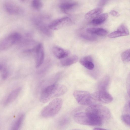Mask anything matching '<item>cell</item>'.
<instances>
[{
    "mask_svg": "<svg viewBox=\"0 0 130 130\" xmlns=\"http://www.w3.org/2000/svg\"><path fill=\"white\" fill-rule=\"evenodd\" d=\"M67 91L66 87L63 85L54 84L48 86L41 91L40 101L42 103H46L52 99L64 94Z\"/></svg>",
    "mask_w": 130,
    "mask_h": 130,
    "instance_id": "obj_1",
    "label": "cell"
},
{
    "mask_svg": "<svg viewBox=\"0 0 130 130\" xmlns=\"http://www.w3.org/2000/svg\"><path fill=\"white\" fill-rule=\"evenodd\" d=\"M73 118L76 123L84 125L100 126L103 122L101 119L86 112L76 113L74 115Z\"/></svg>",
    "mask_w": 130,
    "mask_h": 130,
    "instance_id": "obj_2",
    "label": "cell"
},
{
    "mask_svg": "<svg viewBox=\"0 0 130 130\" xmlns=\"http://www.w3.org/2000/svg\"><path fill=\"white\" fill-rule=\"evenodd\" d=\"M85 112L94 116L103 121L109 119L111 113L109 109L106 107L98 104L89 106L86 109Z\"/></svg>",
    "mask_w": 130,
    "mask_h": 130,
    "instance_id": "obj_3",
    "label": "cell"
},
{
    "mask_svg": "<svg viewBox=\"0 0 130 130\" xmlns=\"http://www.w3.org/2000/svg\"><path fill=\"white\" fill-rule=\"evenodd\" d=\"M60 98H55L51 101L42 110L41 115L44 118H50L55 115L60 110L62 104Z\"/></svg>",
    "mask_w": 130,
    "mask_h": 130,
    "instance_id": "obj_4",
    "label": "cell"
},
{
    "mask_svg": "<svg viewBox=\"0 0 130 130\" xmlns=\"http://www.w3.org/2000/svg\"><path fill=\"white\" fill-rule=\"evenodd\" d=\"M22 39L21 34L17 32L11 33L3 39L0 43V50H4L20 41Z\"/></svg>",
    "mask_w": 130,
    "mask_h": 130,
    "instance_id": "obj_5",
    "label": "cell"
},
{
    "mask_svg": "<svg viewBox=\"0 0 130 130\" xmlns=\"http://www.w3.org/2000/svg\"><path fill=\"white\" fill-rule=\"evenodd\" d=\"M73 95L77 102L80 105L89 106L94 104V100L92 98L91 94L87 91L76 90L74 92Z\"/></svg>",
    "mask_w": 130,
    "mask_h": 130,
    "instance_id": "obj_6",
    "label": "cell"
},
{
    "mask_svg": "<svg viewBox=\"0 0 130 130\" xmlns=\"http://www.w3.org/2000/svg\"><path fill=\"white\" fill-rule=\"evenodd\" d=\"M33 22L37 29L41 33L49 37H52L53 33L42 18L41 17H35L33 19Z\"/></svg>",
    "mask_w": 130,
    "mask_h": 130,
    "instance_id": "obj_7",
    "label": "cell"
},
{
    "mask_svg": "<svg viewBox=\"0 0 130 130\" xmlns=\"http://www.w3.org/2000/svg\"><path fill=\"white\" fill-rule=\"evenodd\" d=\"M71 22L69 18L65 17L53 20L48 24V26L51 30H57L69 25Z\"/></svg>",
    "mask_w": 130,
    "mask_h": 130,
    "instance_id": "obj_8",
    "label": "cell"
},
{
    "mask_svg": "<svg viewBox=\"0 0 130 130\" xmlns=\"http://www.w3.org/2000/svg\"><path fill=\"white\" fill-rule=\"evenodd\" d=\"M91 95L94 100L105 103H110L113 100L112 96L106 90H99L91 94Z\"/></svg>",
    "mask_w": 130,
    "mask_h": 130,
    "instance_id": "obj_9",
    "label": "cell"
},
{
    "mask_svg": "<svg viewBox=\"0 0 130 130\" xmlns=\"http://www.w3.org/2000/svg\"><path fill=\"white\" fill-rule=\"evenodd\" d=\"M35 53L36 67H39L42 64L44 58V52L42 44L39 43L36 45L34 50Z\"/></svg>",
    "mask_w": 130,
    "mask_h": 130,
    "instance_id": "obj_10",
    "label": "cell"
},
{
    "mask_svg": "<svg viewBox=\"0 0 130 130\" xmlns=\"http://www.w3.org/2000/svg\"><path fill=\"white\" fill-rule=\"evenodd\" d=\"M4 8L7 13L11 14H17L22 12V8L18 4L10 1H7L4 4Z\"/></svg>",
    "mask_w": 130,
    "mask_h": 130,
    "instance_id": "obj_11",
    "label": "cell"
},
{
    "mask_svg": "<svg viewBox=\"0 0 130 130\" xmlns=\"http://www.w3.org/2000/svg\"><path fill=\"white\" fill-rule=\"evenodd\" d=\"M129 30L123 24L120 25L117 30L108 35V37L110 38H114L121 36H124L129 34Z\"/></svg>",
    "mask_w": 130,
    "mask_h": 130,
    "instance_id": "obj_12",
    "label": "cell"
},
{
    "mask_svg": "<svg viewBox=\"0 0 130 130\" xmlns=\"http://www.w3.org/2000/svg\"><path fill=\"white\" fill-rule=\"evenodd\" d=\"M52 51L55 56L59 59H62L67 57L70 53L69 51L57 46L53 47Z\"/></svg>",
    "mask_w": 130,
    "mask_h": 130,
    "instance_id": "obj_13",
    "label": "cell"
},
{
    "mask_svg": "<svg viewBox=\"0 0 130 130\" xmlns=\"http://www.w3.org/2000/svg\"><path fill=\"white\" fill-rule=\"evenodd\" d=\"M21 90V88L19 87L11 91L5 99L3 102V105L6 106L13 102L18 96Z\"/></svg>",
    "mask_w": 130,
    "mask_h": 130,
    "instance_id": "obj_14",
    "label": "cell"
},
{
    "mask_svg": "<svg viewBox=\"0 0 130 130\" xmlns=\"http://www.w3.org/2000/svg\"><path fill=\"white\" fill-rule=\"evenodd\" d=\"M80 63L89 70H93L94 67L92 57L90 55L84 57L79 60Z\"/></svg>",
    "mask_w": 130,
    "mask_h": 130,
    "instance_id": "obj_15",
    "label": "cell"
},
{
    "mask_svg": "<svg viewBox=\"0 0 130 130\" xmlns=\"http://www.w3.org/2000/svg\"><path fill=\"white\" fill-rule=\"evenodd\" d=\"M77 5V3L74 2H66L60 4V8L63 12L67 13L73 9Z\"/></svg>",
    "mask_w": 130,
    "mask_h": 130,
    "instance_id": "obj_16",
    "label": "cell"
},
{
    "mask_svg": "<svg viewBox=\"0 0 130 130\" xmlns=\"http://www.w3.org/2000/svg\"><path fill=\"white\" fill-rule=\"evenodd\" d=\"M86 31L88 33L100 36H104L108 34L106 29L101 28H87Z\"/></svg>",
    "mask_w": 130,
    "mask_h": 130,
    "instance_id": "obj_17",
    "label": "cell"
},
{
    "mask_svg": "<svg viewBox=\"0 0 130 130\" xmlns=\"http://www.w3.org/2000/svg\"><path fill=\"white\" fill-rule=\"evenodd\" d=\"M78 59L77 56L73 55L62 59L60 61V64L62 66H69L77 62Z\"/></svg>",
    "mask_w": 130,
    "mask_h": 130,
    "instance_id": "obj_18",
    "label": "cell"
},
{
    "mask_svg": "<svg viewBox=\"0 0 130 130\" xmlns=\"http://www.w3.org/2000/svg\"><path fill=\"white\" fill-rule=\"evenodd\" d=\"M108 17V15L107 13L100 14L94 18L91 21V23L94 25H100L104 22Z\"/></svg>",
    "mask_w": 130,
    "mask_h": 130,
    "instance_id": "obj_19",
    "label": "cell"
},
{
    "mask_svg": "<svg viewBox=\"0 0 130 130\" xmlns=\"http://www.w3.org/2000/svg\"><path fill=\"white\" fill-rule=\"evenodd\" d=\"M24 117V114L20 115L12 124L10 130H19L22 126Z\"/></svg>",
    "mask_w": 130,
    "mask_h": 130,
    "instance_id": "obj_20",
    "label": "cell"
},
{
    "mask_svg": "<svg viewBox=\"0 0 130 130\" xmlns=\"http://www.w3.org/2000/svg\"><path fill=\"white\" fill-rule=\"evenodd\" d=\"M103 9L100 8H95L89 11L85 15V18L88 19L93 17H95L100 14L103 11Z\"/></svg>",
    "mask_w": 130,
    "mask_h": 130,
    "instance_id": "obj_21",
    "label": "cell"
},
{
    "mask_svg": "<svg viewBox=\"0 0 130 130\" xmlns=\"http://www.w3.org/2000/svg\"><path fill=\"white\" fill-rule=\"evenodd\" d=\"M110 78L108 76L104 77L102 79L99 85V90H106L109 85Z\"/></svg>",
    "mask_w": 130,
    "mask_h": 130,
    "instance_id": "obj_22",
    "label": "cell"
},
{
    "mask_svg": "<svg viewBox=\"0 0 130 130\" xmlns=\"http://www.w3.org/2000/svg\"><path fill=\"white\" fill-rule=\"evenodd\" d=\"M0 71L2 78L3 80L6 79L8 77V69L6 66L3 63H1Z\"/></svg>",
    "mask_w": 130,
    "mask_h": 130,
    "instance_id": "obj_23",
    "label": "cell"
},
{
    "mask_svg": "<svg viewBox=\"0 0 130 130\" xmlns=\"http://www.w3.org/2000/svg\"><path fill=\"white\" fill-rule=\"evenodd\" d=\"M121 58L124 62L130 61V49L125 50L122 53L121 55Z\"/></svg>",
    "mask_w": 130,
    "mask_h": 130,
    "instance_id": "obj_24",
    "label": "cell"
},
{
    "mask_svg": "<svg viewBox=\"0 0 130 130\" xmlns=\"http://www.w3.org/2000/svg\"><path fill=\"white\" fill-rule=\"evenodd\" d=\"M31 4L32 7L37 10L40 9L43 6V3L40 0H34L32 1Z\"/></svg>",
    "mask_w": 130,
    "mask_h": 130,
    "instance_id": "obj_25",
    "label": "cell"
},
{
    "mask_svg": "<svg viewBox=\"0 0 130 130\" xmlns=\"http://www.w3.org/2000/svg\"><path fill=\"white\" fill-rule=\"evenodd\" d=\"M81 36L84 39L91 41H95L97 39L95 36L88 33L82 34L81 35Z\"/></svg>",
    "mask_w": 130,
    "mask_h": 130,
    "instance_id": "obj_26",
    "label": "cell"
},
{
    "mask_svg": "<svg viewBox=\"0 0 130 130\" xmlns=\"http://www.w3.org/2000/svg\"><path fill=\"white\" fill-rule=\"evenodd\" d=\"M126 84L127 93L130 97V73L127 78Z\"/></svg>",
    "mask_w": 130,
    "mask_h": 130,
    "instance_id": "obj_27",
    "label": "cell"
},
{
    "mask_svg": "<svg viewBox=\"0 0 130 130\" xmlns=\"http://www.w3.org/2000/svg\"><path fill=\"white\" fill-rule=\"evenodd\" d=\"M122 119L123 121L127 124L130 126V115H125L122 117Z\"/></svg>",
    "mask_w": 130,
    "mask_h": 130,
    "instance_id": "obj_28",
    "label": "cell"
},
{
    "mask_svg": "<svg viewBox=\"0 0 130 130\" xmlns=\"http://www.w3.org/2000/svg\"><path fill=\"white\" fill-rule=\"evenodd\" d=\"M107 0L100 1L99 2L98 5L100 6H103L106 5L108 2Z\"/></svg>",
    "mask_w": 130,
    "mask_h": 130,
    "instance_id": "obj_29",
    "label": "cell"
},
{
    "mask_svg": "<svg viewBox=\"0 0 130 130\" xmlns=\"http://www.w3.org/2000/svg\"><path fill=\"white\" fill-rule=\"evenodd\" d=\"M110 13L111 15L115 16H118L119 14L117 12L114 10H112L111 11Z\"/></svg>",
    "mask_w": 130,
    "mask_h": 130,
    "instance_id": "obj_30",
    "label": "cell"
},
{
    "mask_svg": "<svg viewBox=\"0 0 130 130\" xmlns=\"http://www.w3.org/2000/svg\"><path fill=\"white\" fill-rule=\"evenodd\" d=\"M93 130H108L105 129H103L102 128H94Z\"/></svg>",
    "mask_w": 130,
    "mask_h": 130,
    "instance_id": "obj_31",
    "label": "cell"
},
{
    "mask_svg": "<svg viewBox=\"0 0 130 130\" xmlns=\"http://www.w3.org/2000/svg\"><path fill=\"white\" fill-rule=\"evenodd\" d=\"M129 108L130 109V101L129 102Z\"/></svg>",
    "mask_w": 130,
    "mask_h": 130,
    "instance_id": "obj_32",
    "label": "cell"
},
{
    "mask_svg": "<svg viewBox=\"0 0 130 130\" xmlns=\"http://www.w3.org/2000/svg\"><path fill=\"white\" fill-rule=\"evenodd\" d=\"M80 130L78 129H72V130Z\"/></svg>",
    "mask_w": 130,
    "mask_h": 130,
    "instance_id": "obj_33",
    "label": "cell"
}]
</instances>
